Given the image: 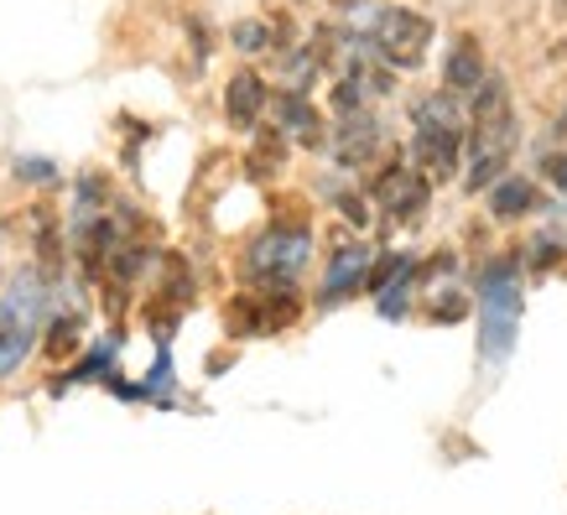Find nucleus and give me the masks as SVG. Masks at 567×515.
Returning a JSON list of instances; mask_svg holds the SVG:
<instances>
[{
	"mask_svg": "<svg viewBox=\"0 0 567 515\" xmlns=\"http://www.w3.org/2000/svg\"><path fill=\"white\" fill-rule=\"evenodd\" d=\"M468 121H474V131H468V156H464V188L480 193L511 167V156L520 146V121L505 79H484L474 89V115Z\"/></svg>",
	"mask_w": 567,
	"mask_h": 515,
	"instance_id": "f257e3e1",
	"label": "nucleus"
},
{
	"mask_svg": "<svg viewBox=\"0 0 567 515\" xmlns=\"http://www.w3.org/2000/svg\"><path fill=\"white\" fill-rule=\"evenodd\" d=\"M474 302H480V360L505 364L520 339V308H526L520 260L516 256L484 260L480 276H474Z\"/></svg>",
	"mask_w": 567,
	"mask_h": 515,
	"instance_id": "f03ea898",
	"label": "nucleus"
},
{
	"mask_svg": "<svg viewBox=\"0 0 567 515\" xmlns=\"http://www.w3.org/2000/svg\"><path fill=\"white\" fill-rule=\"evenodd\" d=\"M464 121L453 94H422L412 104V162L432 183H447L464 162Z\"/></svg>",
	"mask_w": 567,
	"mask_h": 515,
	"instance_id": "7ed1b4c3",
	"label": "nucleus"
},
{
	"mask_svg": "<svg viewBox=\"0 0 567 515\" xmlns=\"http://www.w3.org/2000/svg\"><path fill=\"white\" fill-rule=\"evenodd\" d=\"M42 318H48V287L37 271H21L0 297V380H11L27 364L37 333H42Z\"/></svg>",
	"mask_w": 567,
	"mask_h": 515,
	"instance_id": "20e7f679",
	"label": "nucleus"
},
{
	"mask_svg": "<svg viewBox=\"0 0 567 515\" xmlns=\"http://www.w3.org/2000/svg\"><path fill=\"white\" fill-rule=\"evenodd\" d=\"M312 260V229L308 224H271L250 245V276L260 287H297V276Z\"/></svg>",
	"mask_w": 567,
	"mask_h": 515,
	"instance_id": "39448f33",
	"label": "nucleus"
},
{
	"mask_svg": "<svg viewBox=\"0 0 567 515\" xmlns=\"http://www.w3.org/2000/svg\"><path fill=\"white\" fill-rule=\"evenodd\" d=\"M370 42H375V52L391 69L412 73V69H422V58H427V48H432V21L422 17V11H412V6H385L375 17Z\"/></svg>",
	"mask_w": 567,
	"mask_h": 515,
	"instance_id": "423d86ee",
	"label": "nucleus"
},
{
	"mask_svg": "<svg viewBox=\"0 0 567 515\" xmlns=\"http://www.w3.org/2000/svg\"><path fill=\"white\" fill-rule=\"evenodd\" d=\"M364 276H370V245L364 240L333 245L323 287H318V308H339V302H349L354 292H364Z\"/></svg>",
	"mask_w": 567,
	"mask_h": 515,
	"instance_id": "0eeeda50",
	"label": "nucleus"
},
{
	"mask_svg": "<svg viewBox=\"0 0 567 515\" xmlns=\"http://www.w3.org/2000/svg\"><path fill=\"white\" fill-rule=\"evenodd\" d=\"M427 198H432V177L416 167H391L380 177V204L391 214L395 224H412L427 214Z\"/></svg>",
	"mask_w": 567,
	"mask_h": 515,
	"instance_id": "6e6552de",
	"label": "nucleus"
},
{
	"mask_svg": "<svg viewBox=\"0 0 567 515\" xmlns=\"http://www.w3.org/2000/svg\"><path fill=\"white\" fill-rule=\"evenodd\" d=\"M266 104H271V89H266V79L256 69L229 73V84H224V121L235 125V131H256Z\"/></svg>",
	"mask_w": 567,
	"mask_h": 515,
	"instance_id": "1a4fd4ad",
	"label": "nucleus"
},
{
	"mask_svg": "<svg viewBox=\"0 0 567 515\" xmlns=\"http://www.w3.org/2000/svg\"><path fill=\"white\" fill-rule=\"evenodd\" d=\"M484 193H489V219L495 224H520L542 208V188L532 177H520V172H499Z\"/></svg>",
	"mask_w": 567,
	"mask_h": 515,
	"instance_id": "9d476101",
	"label": "nucleus"
},
{
	"mask_svg": "<svg viewBox=\"0 0 567 515\" xmlns=\"http://www.w3.org/2000/svg\"><path fill=\"white\" fill-rule=\"evenodd\" d=\"M484 79H489V69H484L480 37H458V42L447 48V58H443V84H447V94H474Z\"/></svg>",
	"mask_w": 567,
	"mask_h": 515,
	"instance_id": "9b49d317",
	"label": "nucleus"
},
{
	"mask_svg": "<svg viewBox=\"0 0 567 515\" xmlns=\"http://www.w3.org/2000/svg\"><path fill=\"white\" fill-rule=\"evenodd\" d=\"M380 146V125L364 115V110H349L344 121H339V146H333V156H339V167H360V162H370Z\"/></svg>",
	"mask_w": 567,
	"mask_h": 515,
	"instance_id": "f8f14e48",
	"label": "nucleus"
},
{
	"mask_svg": "<svg viewBox=\"0 0 567 515\" xmlns=\"http://www.w3.org/2000/svg\"><path fill=\"white\" fill-rule=\"evenodd\" d=\"M412 287H416V260H412V256H395V266L385 271V281L375 287V308H380V318H406Z\"/></svg>",
	"mask_w": 567,
	"mask_h": 515,
	"instance_id": "ddd939ff",
	"label": "nucleus"
},
{
	"mask_svg": "<svg viewBox=\"0 0 567 515\" xmlns=\"http://www.w3.org/2000/svg\"><path fill=\"white\" fill-rule=\"evenodd\" d=\"M276 115H281L276 131H281V136H297L302 146H312L318 131H323V125H318V110H312V100L302 94V89H287V94L276 100Z\"/></svg>",
	"mask_w": 567,
	"mask_h": 515,
	"instance_id": "4468645a",
	"label": "nucleus"
},
{
	"mask_svg": "<svg viewBox=\"0 0 567 515\" xmlns=\"http://www.w3.org/2000/svg\"><path fill=\"white\" fill-rule=\"evenodd\" d=\"M235 48L240 52L271 48V27H266V21H240V27H235Z\"/></svg>",
	"mask_w": 567,
	"mask_h": 515,
	"instance_id": "2eb2a0df",
	"label": "nucleus"
},
{
	"mask_svg": "<svg viewBox=\"0 0 567 515\" xmlns=\"http://www.w3.org/2000/svg\"><path fill=\"white\" fill-rule=\"evenodd\" d=\"M73 343H79V318H58V323H52V339H48V354L58 360V354H69Z\"/></svg>",
	"mask_w": 567,
	"mask_h": 515,
	"instance_id": "dca6fc26",
	"label": "nucleus"
},
{
	"mask_svg": "<svg viewBox=\"0 0 567 515\" xmlns=\"http://www.w3.org/2000/svg\"><path fill=\"white\" fill-rule=\"evenodd\" d=\"M542 177H547L551 188L567 198V152H551V156H542Z\"/></svg>",
	"mask_w": 567,
	"mask_h": 515,
	"instance_id": "f3484780",
	"label": "nucleus"
},
{
	"mask_svg": "<svg viewBox=\"0 0 567 515\" xmlns=\"http://www.w3.org/2000/svg\"><path fill=\"white\" fill-rule=\"evenodd\" d=\"M17 177H27V183H52V177H58V167H52V162H42V156H21Z\"/></svg>",
	"mask_w": 567,
	"mask_h": 515,
	"instance_id": "a211bd4d",
	"label": "nucleus"
}]
</instances>
